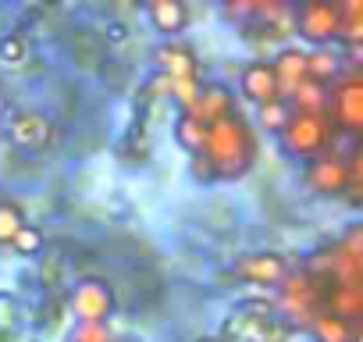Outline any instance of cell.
Returning <instances> with one entry per match:
<instances>
[{
    "mask_svg": "<svg viewBox=\"0 0 363 342\" xmlns=\"http://www.w3.org/2000/svg\"><path fill=\"white\" fill-rule=\"evenodd\" d=\"M203 160L211 167V179H221V182L246 179L257 164V132L250 128V121L232 111L221 121L207 125Z\"/></svg>",
    "mask_w": 363,
    "mask_h": 342,
    "instance_id": "obj_1",
    "label": "cell"
},
{
    "mask_svg": "<svg viewBox=\"0 0 363 342\" xmlns=\"http://www.w3.org/2000/svg\"><path fill=\"white\" fill-rule=\"evenodd\" d=\"M328 143H331L328 114H299V111H292L289 125L281 128V146L292 157H303V160H313V157L328 153Z\"/></svg>",
    "mask_w": 363,
    "mask_h": 342,
    "instance_id": "obj_2",
    "label": "cell"
},
{
    "mask_svg": "<svg viewBox=\"0 0 363 342\" xmlns=\"http://www.w3.org/2000/svg\"><path fill=\"white\" fill-rule=\"evenodd\" d=\"M338 86L328 89V107L324 114H331L328 121L345 132V136H359L363 132V79L352 72V75H342L335 79Z\"/></svg>",
    "mask_w": 363,
    "mask_h": 342,
    "instance_id": "obj_3",
    "label": "cell"
},
{
    "mask_svg": "<svg viewBox=\"0 0 363 342\" xmlns=\"http://www.w3.org/2000/svg\"><path fill=\"white\" fill-rule=\"evenodd\" d=\"M72 314L79 324H107L114 314V289L104 278H82L72 289Z\"/></svg>",
    "mask_w": 363,
    "mask_h": 342,
    "instance_id": "obj_4",
    "label": "cell"
},
{
    "mask_svg": "<svg viewBox=\"0 0 363 342\" xmlns=\"http://www.w3.org/2000/svg\"><path fill=\"white\" fill-rule=\"evenodd\" d=\"M296 33L313 47H328L331 40H338V4H328V0H306V4H299Z\"/></svg>",
    "mask_w": 363,
    "mask_h": 342,
    "instance_id": "obj_5",
    "label": "cell"
},
{
    "mask_svg": "<svg viewBox=\"0 0 363 342\" xmlns=\"http://www.w3.org/2000/svg\"><path fill=\"white\" fill-rule=\"evenodd\" d=\"M303 186L317 197H342L349 193V164L338 153H320L313 160H306L303 171Z\"/></svg>",
    "mask_w": 363,
    "mask_h": 342,
    "instance_id": "obj_6",
    "label": "cell"
},
{
    "mask_svg": "<svg viewBox=\"0 0 363 342\" xmlns=\"http://www.w3.org/2000/svg\"><path fill=\"white\" fill-rule=\"evenodd\" d=\"M320 299H324V289H320V282L310 275V271H303V275H289L285 282H281V310L285 314H292V317H299L303 324L320 310Z\"/></svg>",
    "mask_w": 363,
    "mask_h": 342,
    "instance_id": "obj_7",
    "label": "cell"
},
{
    "mask_svg": "<svg viewBox=\"0 0 363 342\" xmlns=\"http://www.w3.org/2000/svg\"><path fill=\"white\" fill-rule=\"evenodd\" d=\"M235 275L242 282H253V285H281L292 267H289V257L278 253V250H260V253H246L239 257L235 264Z\"/></svg>",
    "mask_w": 363,
    "mask_h": 342,
    "instance_id": "obj_8",
    "label": "cell"
},
{
    "mask_svg": "<svg viewBox=\"0 0 363 342\" xmlns=\"http://www.w3.org/2000/svg\"><path fill=\"white\" fill-rule=\"evenodd\" d=\"M328 271H331V282L359 285V275H363V243H359V228H352V232L335 246V253L328 257Z\"/></svg>",
    "mask_w": 363,
    "mask_h": 342,
    "instance_id": "obj_9",
    "label": "cell"
},
{
    "mask_svg": "<svg viewBox=\"0 0 363 342\" xmlns=\"http://www.w3.org/2000/svg\"><path fill=\"white\" fill-rule=\"evenodd\" d=\"M8 132H11V143H15L18 150H29V153L47 150L50 139H54V125H50L43 114H36V111H22V114H15L11 125H8Z\"/></svg>",
    "mask_w": 363,
    "mask_h": 342,
    "instance_id": "obj_10",
    "label": "cell"
},
{
    "mask_svg": "<svg viewBox=\"0 0 363 342\" xmlns=\"http://www.w3.org/2000/svg\"><path fill=\"white\" fill-rule=\"evenodd\" d=\"M232 111H235V100H232V93H228L225 86H200L196 100L182 111V114L196 118L200 125H214V121H221V118L232 114Z\"/></svg>",
    "mask_w": 363,
    "mask_h": 342,
    "instance_id": "obj_11",
    "label": "cell"
},
{
    "mask_svg": "<svg viewBox=\"0 0 363 342\" xmlns=\"http://www.w3.org/2000/svg\"><path fill=\"white\" fill-rule=\"evenodd\" d=\"M239 86H242V96L253 100L257 107L267 100H278V82H274L271 61H250L239 75Z\"/></svg>",
    "mask_w": 363,
    "mask_h": 342,
    "instance_id": "obj_12",
    "label": "cell"
},
{
    "mask_svg": "<svg viewBox=\"0 0 363 342\" xmlns=\"http://www.w3.org/2000/svg\"><path fill=\"white\" fill-rule=\"evenodd\" d=\"M320 310L352 324V321L363 314V285H342V282H331V289H324Z\"/></svg>",
    "mask_w": 363,
    "mask_h": 342,
    "instance_id": "obj_13",
    "label": "cell"
},
{
    "mask_svg": "<svg viewBox=\"0 0 363 342\" xmlns=\"http://www.w3.org/2000/svg\"><path fill=\"white\" fill-rule=\"evenodd\" d=\"M271 72H274V82H278V100H289L292 89L306 79V54L303 50H278L274 61H271Z\"/></svg>",
    "mask_w": 363,
    "mask_h": 342,
    "instance_id": "obj_14",
    "label": "cell"
},
{
    "mask_svg": "<svg viewBox=\"0 0 363 342\" xmlns=\"http://www.w3.org/2000/svg\"><path fill=\"white\" fill-rule=\"evenodd\" d=\"M157 57V72L167 79H196V54L182 43H164L153 50Z\"/></svg>",
    "mask_w": 363,
    "mask_h": 342,
    "instance_id": "obj_15",
    "label": "cell"
},
{
    "mask_svg": "<svg viewBox=\"0 0 363 342\" xmlns=\"http://www.w3.org/2000/svg\"><path fill=\"white\" fill-rule=\"evenodd\" d=\"M146 18L153 22L157 33L178 36L182 29L189 26V8L182 4V0H150V4H146Z\"/></svg>",
    "mask_w": 363,
    "mask_h": 342,
    "instance_id": "obj_16",
    "label": "cell"
},
{
    "mask_svg": "<svg viewBox=\"0 0 363 342\" xmlns=\"http://www.w3.org/2000/svg\"><path fill=\"white\" fill-rule=\"evenodd\" d=\"M313 342H356V324L342 321V317H331L324 310H317L310 321H306Z\"/></svg>",
    "mask_w": 363,
    "mask_h": 342,
    "instance_id": "obj_17",
    "label": "cell"
},
{
    "mask_svg": "<svg viewBox=\"0 0 363 342\" xmlns=\"http://www.w3.org/2000/svg\"><path fill=\"white\" fill-rule=\"evenodd\" d=\"M306 79H310V82H320V86L342 79V57H338L335 50H328V47L310 50V54H306Z\"/></svg>",
    "mask_w": 363,
    "mask_h": 342,
    "instance_id": "obj_18",
    "label": "cell"
},
{
    "mask_svg": "<svg viewBox=\"0 0 363 342\" xmlns=\"http://www.w3.org/2000/svg\"><path fill=\"white\" fill-rule=\"evenodd\" d=\"M285 104H289L292 111H299V114H324V107H328V86L303 79Z\"/></svg>",
    "mask_w": 363,
    "mask_h": 342,
    "instance_id": "obj_19",
    "label": "cell"
},
{
    "mask_svg": "<svg viewBox=\"0 0 363 342\" xmlns=\"http://www.w3.org/2000/svg\"><path fill=\"white\" fill-rule=\"evenodd\" d=\"M338 40H345L349 50L359 47V40H363V4L359 0L338 4Z\"/></svg>",
    "mask_w": 363,
    "mask_h": 342,
    "instance_id": "obj_20",
    "label": "cell"
},
{
    "mask_svg": "<svg viewBox=\"0 0 363 342\" xmlns=\"http://www.w3.org/2000/svg\"><path fill=\"white\" fill-rule=\"evenodd\" d=\"M174 143L186 150V153H203V143H207V125H200L196 118H189V114H178V121H174Z\"/></svg>",
    "mask_w": 363,
    "mask_h": 342,
    "instance_id": "obj_21",
    "label": "cell"
},
{
    "mask_svg": "<svg viewBox=\"0 0 363 342\" xmlns=\"http://www.w3.org/2000/svg\"><path fill=\"white\" fill-rule=\"evenodd\" d=\"M289 118H292V107L285 100H267V104L257 107V125L267 128V132H274V136H281V128L289 125Z\"/></svg>",
    "mask_w": 363,
    "mask_h": 342,
    "instance_id": "obj_22",
    "label": "cell"
},
{
    "mask_svg": "<svg viewBox=\"0 0 363 342\" xmlns=\"http://www.w3.org/2000/svg\"><path fill=\"white\" fill-rule=\"evenodd\" d=\"M33 54V43L26 33H8V36H0V65H26Z\"/></svg>",
    "mask_w": 363,
    "mask_h": 342,
    "instance_id": "obj_23",
    "label": "cell"
},
{
    "mask_svg": "<svg viewBox=\"0 0 363 342\" xmlns=\"http://www.w3.org/2000/svg\"><path fill=\"white\" fill-rule=\"evenodd\" d=\"M26 225H29V221H26V214H22L18 204L0 200V246H11V239H15Z\"/></svg>",
    "mask_w": 363,
    "mask_h": 342,
    "instance_id": "obj_24",
    "label": "cell"
},
{
    "mask_svg": "<svg viewBox=\"0 0 363 342\" xmlns=\"http://www.w3.org/2000/svg\"><path fill=\"white\" fill-rule=\"evenodd\" d=\"M43 243H47V239H43V232H40L36 225H26V228L11 239V250H15V253H22V257H36V253L43 250Z\"/></svg>",
    "mask_w": 363,
    "mask_h": 342,
    "instance_id": "obj_25",
    "label": "cell"
},
{
    "mask_svg": "<svg viewBox=\"0 0 363 342\" xmlns=\"http://www.w3.org/2000/svg\"><path fill=\"white\" fill-rule=\"evenodd\" d=\"M196 93H200V82L196 79H171V96L182 104V111L196 100Z\"/></svg>",
    "mask_w": 363,
    "mask_h": 342,
    "instance_id": "obj_26",
    "label": "cell"
},
{
    "mask_svg": "<svg viewBox=\"0 0 363 342\" xmlns=\"http://www.w3.org/2000/svg\"><path fill=\"white\" fill-rule=\"evenodd\" d=\"M72 342H114L111 338V328L107 324H79Z\"/></svg>",
    "mask_w": 363,
    "mask_h": 342,
    "instance_id": "obj_27",
    "label": "cell"
},
{
    "mask_svg": "<svg viewBox=\"0 0 363 342\" xmlns=\"http://www.w3.org/2000/svg\"><path fill=\"white\" fill-rule=\"evenodd\" d=\"M146 93H150V96H171V79L160 75V72H153L150 82H146Z\"/></svg>",
    "mask_w": 363,
    "mask_h": 342,
    "instance_id": "obj_28",
    "label": "cell"
},
{
    "mask_svg": "<svg viewBox=\"0 0 363 342\" xmlns=\"http://www.w3.org/2000/svg\"><path fill=\"white\" fill-rule=\"evenodd\" d=\"M104 33H107V40H114V43H125V40H128V26H125V22H107Z\"/></svg>",
    "mask_w": 363,
    "mask_h": 342,
    "instance_id": "obj_29",
    "label": "cell"
},
{
    "mask_svg": "<svg viewBox=\"0 0 363 342\" xmlns=\"http://www.w3.org/2000/svg\"><path fill=\"white\" fill-rule=\"evenodd\" d=\"M4 107H8V100H4V89H0V114H4Z\"/></svg>",
    "mask_w": 363,
    "mask_h": 342,
    "instance_id": "obj_30",
    "label": "cell"
}]
</instances>
